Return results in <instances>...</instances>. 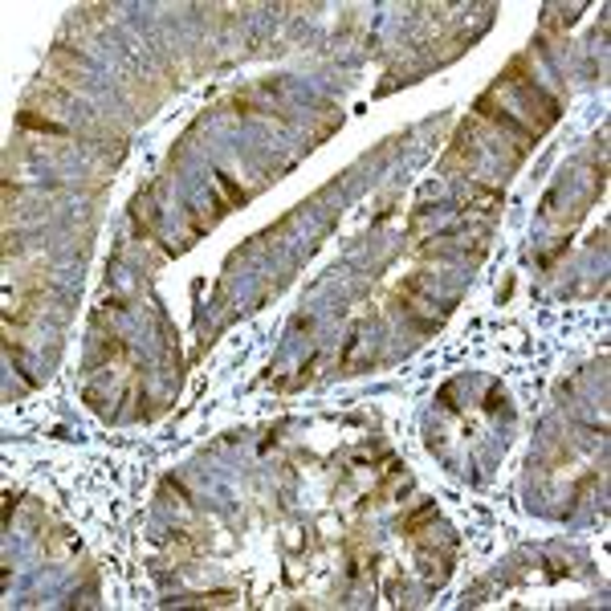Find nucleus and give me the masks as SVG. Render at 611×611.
Returning a JSON list of instances; mask_svg holds the SVG:
<instances>
[{
    "mask_svg": "<svg viewBox=\"0 0 611 611\" xmlns=\"http://www.w3.org/2000/svg\"><path fill=\"white\" fill-rule=\"evenodd\" d=\"M497 204H501V192H497V188H485V184H469V208L493 212Z\"/></svg>",
    "mask_w": 611,
    "mask_h": 611,
    "instance_id": "nucleus-1",
    "label": "nucleus"
},
{
    "mask_svg": "<svg viewBox=\"0 0 611 611\" xmlns=\"http://www.w3.org/2000/svg\"><path fill=\"white\" fill-rule=\"evenodd\" d=\"M420 562H424V574H428L432 583H444V574H449V554L420 551Z\"/></svg>",
    "mask_w": 611,
    "mask_h": 611,
    "instance_id": "nucleus-2",
    "label": "nucleus"
},
{
    "mask_svg": "<svg viewBox=\"0 0 611 611\" xmlns=\"http://www.w3.org/2000/svg\"><path fill=\"white\" fill-rule=\"evenodd\" d=\"M20 127H29V131H45V135H65V127L53 119H41V115H33V110H20Z\"/></svg>",
    "mask_w": 611,
    "mask_h": 611,
    "instance_id": "nucleus-3",
    "label": "nucleus"
},
{
    "mask_svg": "<svg viewBox=\"0 0 611 611\" xmlns=\"http://www.w3.org/2000/svg\"><path fill=\"white\" fill-rule=\"evenodd\" d=\"M428 522H436V506H420V510H416L412 517L404 522V530H408V534H416L420 526H428Z\"/></svg>",
    "mask_w": 611,
    "mask_h": 611,
    "instance_id": "nucleus-4",
    "label": "nucleus"
},
{
    "mask_svg": "<svg viewBox=\"0 0 611 611\" xmlns=\"http://www.w3.org/2000/svg\"><path fill=\"white\" fill-rule=\"evenodd\" d=\"M217 184H220V188H224V196L233 200L237 208H240V204H245V192H240V188H237V184H233V179H229V176H224V172H217Z\"/></svg>",
    "mask_w": 611,
    "mask_h": 611,
    "instance_id": "nucleus-5",
    "label": "nucleus"
},
{
    "mask_svg": "<svg viewBox=\"0 0 611 611\" xmlns=\"http://www.w3.org/2000/svg\"><path fill=\"white\" fill-rule=\"evenodd\" d=\"M485 408H489V412H497V408H501V392H497V387L489 392V399H485Z\"/></svg>",
    "mask_w": 611,
    "mask_h": 611,
    "instance_id": "nucleus-6",
    "label": "nucleus"
}]
</instances>
